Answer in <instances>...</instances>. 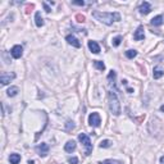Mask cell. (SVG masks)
Returning <instances> with one entry per match:
<instances>
[{
	"mask_svg": "<svg viewBox=\"0 0 164 164\" xmlns=\"http://www.w3.org/2000/svg\"><path fill=\"white\" fill-rule=\"evenodd\" d=\"M78 140L81 141V144L86 148V155H90L92 151V144L90 141V137L86 133H80L78 135Z\"/></svg>",
	"mask_w": 164,
	"mask_h": 164,
	"instance_id": "3957f363",
	"label": "cell"
},
{
	"mask_svg": "<svg viewBox=\"0 0 164 164\" xmlns=\"http://www.w3.org/2000/svg\"><path fill=\"white\" fill-rule=\"evenodd\" d=\"M43 5H44V9H45V12H46V13H50V12H51L50 6L48 5V3H46V1H44V3H43Z\"/></svg>",
	"mask_w": 164,
	"mask_h": 164,
	"instance_id": "cb8c5ba5",
	"label": "cell"
},
{
	"mask_svg": "<svg viewBox=\"0 0 164 164\" xmlns=\"http://www.w3.org/2000/svg\"><path fill=\"white\" fill-rule=\"evenodd\" d=\"M100 164H122L121 162H118V160H113V159H109V160H104Z\"/></svg>",
	"mask_w": 164,
	"mask_h": 164,
	"instance_id": "7402d4cb",
	"label": "cell"
},
{
	"mask_svg": "<svg viewBox=\"0 0 164 164\" xmlns=\"http://www.w3.org/2000/svg\"><path fill=\"white\" fill-rule=\"evenodd\" d=\"M89 49L92 51L94 54H99L100 53V46L96 41H89Z\"/></svg>",
	"mask_w": 164,
	"mask_h": 164,
	"instance_id": "8fae6325",
	"label": "cell"
},
{
	"mask_svg": "<svg viewBox=\"0 0 164 164\" xmlns=\"http://www.w3.org/2000/svg\"><path fill=\"white\" fill-rule=\"evenodd\" d=\"M116 76H117L116 72H114V71H110V73L108 75V80H109V81H111V80H113V81H114V80H116Z\"/></svg>",
	"mask_w": 164,
	"mask_h": 164,
	"instance_id": "603a6c76",
	"label": "cell"
},
{
	"mask_svg": "<svg viewBox=\"0 0 164 164\" xmlns=\"http://www.w3.org/2000/svg\"><path fill=\"white\" fill-rule=\"evenodd\" d=\"M136 55H137V51L136 50H127L126 51V57H127L128 59H133Z\"/></svg>",
	"mask_w": 164,
	"mask_h": 164,
	"instance_id": "d6986e66",
	"label": "cell"
},
{
	"mask_svg": "<svg viewBox=\"0 0 164 164\" xmlns=\"http://www.w3.org/2000/svg\"><path fill=\"white\" fill-rule=\"evenodd\" d=\"M36 151L40 156H46L49 154V145L43 142V144H40L39 146H36Z\"/></svg>",
	"mask_w": 164,
	"mask_h": 164,
	"instance_id": "52a82bcc",
	"label": "cell"
},
{
	"mask_svg": "<svg viewBox=\"0 0 164 164\" xmlns=\"http://www.w3.org/2000/svg\"><path fill=\"white\" fill-rule=\"evenodd\" d=\"M9 162L12 163V164H18L21 162V155L19 154H10Z\"/></svg>",
	"mask_w": 164,
	"mask_h": 164,
	"instance_id": "2e32d148",
	"label": "cell"
},
{
	"mask_svg": "<svg viewBox=\"0 0 164 164\" xmlns=\"http://www.w3.org/2000/svg\"><path fill=\"white\" fill-rule=\"evenodd\" d=\"M14 78H16L14 73H1V76H0V82H1L3 86H5Z\"/></svg>",
	"mask_w": 164,
	"mask_h": 164,
	"instance_id": "5b68a950",
	"label": "cell"
},
{
	"mask_svg": "<svg viewBox=\"0 0 164 164\" xmlns=\"http://www.w3.org/2000/svg\"><path fill=\"white\" fill-rule=\"evenodd\" d=\"M10 54H12V57L14 59H19L23 54V48L21 45H14L12 48V50H10Z\"/></svg>",
	"mask_w": 164,
	"mask_h": 164,
	"instance_id": "8992f818",
	"label": "cell"
},
{
	"mask_svg": "<svg viewBox=\"0 0 164 164\" xmlns=\"http://www.w3.org/2000/svg\"><path fill=\"white\" fill-rule=\"evenodd\" d=\"M108 96H109V109H110V111L114 114V116H119L121 114V104H119V100H118L116 92L109 91Z\"/></svg>",
	"mask_w": 164,
	"mask_h": 164,
	"instance_id": "7a4b0ae2",
	"label": "cell"
},
{
	"mask_svg": "<svg viewBox=\"0 0 164 164\" xmlns=\"http://www.w3.org/2000/svg\"><path fill=\"white\" fill-rule=\"evenodd\" d=\"M92 17L99 21V22L106 24V26H110V24H113V22L121 21V14L117 13V12L116 13H109V12H97V10H94Z\"/></svg>",
	"mask_w": 164,
	"mask_h": 164,
	"instance_id": "6da1fadb",
	"label": "cell"
},
{
	"mask_svg": "<svg viewBox=\"0 0 164 164\" xmlns=\"http://www.w3.org/2000/svg\"><path fill=\"white\" fill-rule=\"evenodd\" d=\"M100 123H102V118L97 113H91L89 116V124L92 126V127H99Z\"/></svg>",
	"mask_w": 164,
	"mask_h": 164,
	"instance_id": "277c9868",
	"label": "cell"
},
{
	"mask_svg": "<svg viewBox=\"0 0 164 164\" xmlns=\"http://www.w3.org/2000/svg\"><path fill=\"white\" fill-rule=\"evenodd\" d=\"M94 65H95V68H97L99 71H104V69H105V64L100 60H94Z\"/></svg>",
	"mask_w": 164,
	"mask_h": 164,
	"instance_id": "ac0fdd59",
	"label": "cell"
},
{
	"mask_svg": "<svg viewBox=\"0 0 164 164\" xmlns=\"http://www.w3.org/2000/svg\"><path fill=\"white\" fill-rule=\"evenodd\" d=\"M65 40H67V43H68L69 45H72V46H75V48H81V43H80L77 37H75L73 35H68V36L65 37Z\"/></svg>",
	"mask_w": 164,
	"mask_h": 164,
	"instance_id": "9c48e42d",
	"label": "cell"
},
{
	"mask_svg": "<svg viewBox=\"0 0 164 164\" xmlns=\"http://www.w3.org/2000/svg\"><path fill=\"white\" fill-rule=\"evenodd\" d=\"M160 110H162V111H164V105H162V106H160Z\"/></svg>",
	"mask_w": 164,
	"mask_h": 164,
	"instance_id": "f546056e",
	"label": "cell"
},
{
	"mask_svg": "<svg viewBox=\"0 0 164 164\" xmlns=\"http://www.w3.org/2000/svg\"><path fill=\"white\" fill-rule=\"evenodd\" d=\"M163 21H164V18H163V16H156V17H154V18L151 19V24L153 26H162L163 24Z\"/></svg>",
	"mask_w": 164,
	"mask_h": 164,
	"instance_id": "9a60e30c",
	"label": "cell"
},
{
	"mask_svg": "<svg viewBox=\"0 0 164 164\" xmlns=\"http://www.w3.org/2000/svg\"><path fill=\"white\" fill-rule=\"evenodd\" d=\"M138 10H140V13L141 14H149L150 12H151V5H150V3L148 1H144V3H141V5H140V8H138Z\"/></svg>",
	"mask_w": 164,
	"mask_h": 164,
	"instance_id": "ba28073f",
	"label": "cell"
},
{
	"mask_svg": "<svg viewBox=\"0 0 164 164\" xmlns=\"http://www.w3.org/2000/svg\"><path fill=\"white\" fill-rule=\"evenodd\" d=\"M35 23H36L37 27H43L44 26V19L43 17H41V13L40 12H36V14H35Z\"/></svg>",
	"mask_w": 164,
	"mask_h": 164,
	"instance_id": "5bb4252c",
	"label": "cell"
},
{
	"mask_svg": "<svg viewBox=\"0 0 164 164\" xmlns=\"http://www.w3.org/2000/svg\"><path fill=\"white\" fill-rule=\"evenodd\" d=\"M121 41H122V36H117V37H114V39H113L111 44H113V46H119Z\"/></svg>",
	"mask_w": 164,
	"mask_h": 164,
	"instance_id": "ffe728a7",
	"label": "cell"
},
{
	"mask_svg": "<svg viewBox=\"0 0 164 164\" xmlns=\"http://www.w3.org/2000/svg\"><path fill=\"white\" fill-rule=\"evenodd\" d=\"M64 150L67 153H72V151H75L76 150V142L73 141V140H69L67 144L64 145Z\"/></svg>",
	"mask_w": 164,
	"mask_h": 164,
	"instance_id": "7c38bea8",
	"label": "cell"
},
{
	"mask_svg": "<svg viewBox=\"0 0 164 164\" xmlns=\"http://www.w3.org/2000/svg\"><path fill=\"white\" fill-rule=\"evenodd\" d=\"M164 76V71L160 67H156L154 68V72H153V77H154V80H159L162 78Z\"/></svg>",
	"mask_w": 164,
	"mask_h": 164,
	"instance_id": "4fadbf2b",
	"label": "cell"
},
{
	"mask_svg": "<svg viewBox=\"0 0 164 164\" xmlns=\"http://www.w3.org/2000/svg\"><path fill=\"white\" fill-rule=\"evenodd\" d=\"M75 5H85V1H73Z\"/></svg>",
	"mask_w": 164,
	"mask_h": 164,
	"instance_id": "83f0119b",
	"label": "cell"
},
{
	"mask_svg": "<svg viewBox=\"0 0 164 164\" xmlns=\"http://www.w3.org/2000/svg\"><path fill=\"white\" fill-rule=\"evenodd\" d=\"M111 146V142L109 141V140H103L102 142H100V148H110Z\"/></svg>",
	"mask_w": 164,
	"mask_h": 164,
	"instance_id": "44dd1931",
	"label": "cell"
},
{
	"mask_svg": "<svg viewBox=\"0 0 164 164\" xmlns=\"http://www.w3.org/2000/svg\"><path fill=\"white\" fill-rule=\"evenodd\" d=\"M68 162L71 163V164H77V163H78V159L73 156V158H69V159H68Z\"/></svg>",
	"mask_w": 164,
	"mask_h": 164,
	"instance_id": "484cf974",
	"label": "cell"
},
{
	"mask_svg": "<svg viewBox=\"0 0 164 164\" xmlns=\"http://www.w3.org/2000/svg\"><path fill=\"white\" fill-rule=\"evenodd\" d=\"M160 163L164 164V156H162V158H160Z\"/></svg>",
	"mask_w": 164,
	"mask_h": 164,
	"instance_id": "f1b7e54d",
	"label": "cell"
},
{
	"mask_svg": "<svg viewBox=\"0 0 164 164\" xmlns=\"http://www.w3.org/2000/svg\"><path fill=\"white\" fill-rule=\"evenodd\" d=\"M18 87L17 86H12V87H9L8 89V91H6V94H8V96H10V97H13V96H16L17 94H18Z\"/></svg>",
	"mask_w": 164,
	"mask_h": 164,
	"instance_id": "e0dca14e",
	"label": "cell"
},
{
	"mask_svg": "<svg viewBox=\"0 0 164 164\" xmlns=\"http://www.w3.org/2000/svg\"><path fill=\"white\" fill-rule=\"evenodd\" d=\"M76 19H77L78 21V22H85V16H81V14H77V16H76Z\"/></svg>",
	"mask_w": 164,
	"mask_h": 164,
	"instance_id": "d4e9b609",
	"label": "cell"
},
{
	"mask_svg": "<svg viewBox=\"0 0 164 164\" xmlns=\"http://www.w3.org/2000/svg\"><path fill=\"white\" fill-rule=\"evenodd\" d=\"M133 39L135 40H144L145 39V33H144V26H138L137 30L133 33Z\"/></svg>",
	"mask_w": 164,
	"mask_h": 164,
	"instance_id": "30bf717a",
	"label": "cell"
},
{
	"mask_svg": "<svg viewBox=\"0 0 164 164\" xmlns=\"http://www.w3.org/2000/svg\"><path fill=\"white\" fill-rule=\"evenodd\" d=\"M75 127V124H73V122H68V124H67V130H71V128Z\"/></svg>",
	"mask_w": 164,
	"mask_h": 164,
	"instance_id": "4316f807",
	"label": "cell"
}]
</instances>
